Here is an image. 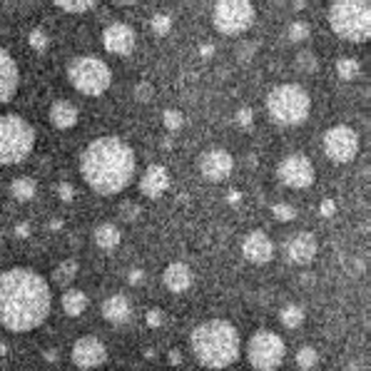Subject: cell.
I'll return each mask as SVG.
<instances>
[{
  "instance_id": "cell-33",
  "label": "cell",
  "mask_w": 371,
  "mask_h": 371,
  "mask_svg": "<svg viewBox=\"0 0 371 371\" xmlns=\"http://www.w3.org/2000/svg\"><path fill=\"white\" fill-rule=\"evenodd\" d=\"M162 125H165V130H170V132L182 130V125H184L182 112H180V110H165V115H162Z\"/></svg>"
},
{
  "instance_id": "cell-29",
  "label": "cell",
  "mask_w": 371,
  "mask_h": 371,
  "mask_svg": "<svg viewBox=\"0 0 371 371\" xmlns=\"http://www.w3.org/2000/svg\"><path fill=\"white\" fill-rule=\"evenodd\" d=\"M337 75L342 80H354L356 75H359V60H354V57H342L337 63Z\"/></svg>"
},
{
  "instance_id": "cell-15",
  "label": "cell",
  "mask_w": 371,
  "mask_h": 371,
  "mask_svg": "<svg viewBox=\"0 0 371 371\" xmlns=\"http://www.w3.org/2000/svg\"><path fill=\"white\" fill-rule=\"evenodd\" d=\"M103 45L112 55H130L135 50V30L127 23H112L105 28L103 33Z\"/></svg>"
},
{
  "instance_id": "cell-31",
  "label": "cell",
  "mask_w": 371,
  "mask_h": 371,
  "mask_svg": "<svg viewBox=\"0 0 371 371\" xmlns=\"http://www.w3.org/2000/svg\"><path fill=\"white\" fill-rule=\"evenodd\" d=\"M55 8H60V10H65V13H75V15H80V13L92 10L95 3H92V0H75V3H70V0H57Z\"/></svg>"
},
{
  "instance_id": "cell-49",
  "label": "cell",
  "mask_w": 371,
  "mask_h": 371,
  "mask_svg": "<svg viewBox=\"0 0 371 371\" xmlns=\"http://www.w3.org/2000/svg\"><path fill=\"white\" fill-rule=\"evenodd\" d=\"M6 354H8V344L0 339V356H6Z\"/></svg>"
},
{
  "instance_id": "cell-48",
  "label": "cell",
  "mask_w": 371,
  "mask_h": 371,
  "mask_svg": "<svg viewBox=\"0 0 371 371\" xmlns=\"http://www.w3.org/2000/svg\"><path fill=\"white\" fill-rule=\"evenodd\" d=\"M45 359L48 361H57V351H55V349H45Z\"/></svg>"
},
{
  "instance_id": "cell-24",
  "label": "cell",
  "mask_w": 371,
  "mask_h": 371,
  "mask_svg": "<svg viewBox=\"0 0 371 371\" xmlns=\"http://www.w3.org/2000/svg\"><path fill=\"white\" fill-rule=\"evenodd\" d=\"M35 192H38V184H35V180H30V177H17V180H13L10 194L15 197L17 202H30V200L35 197Z\"/></svg>"
},
{
  "instance_id": "cell-9",
  "label": "cell",
  "mask_w": 371,
  "mask_h": 371,
  "mask_svg": "<svg viewBox=\"0 0 371 371\" xmlns=\"http://www.w3.org/2000/svg\"><path fill=\"white\" fill-rule=\"evenodd\" d=\"M257 10L247 0H222L212 8V25L222 35H240L254 25Z\"/></svg>"
},
{
  "instance_id": "cell-22",
  "label": "cell",
  "mask_w": 371,
  "mask_h": 371,
  "mask_svg": "<svg viewBox=\"0 0 371 371\" xmlns=\"http://www.w3.org/2000/svg\"><path fill=\"white\" fill-rule=\"evenodd\" d=\"M92 237H95V245L100 247V249H115V247L120 245V240H122L120 229L115 227L112 222L97 224L95 232H92Z\"/></svg>"
},
{
  "instance_id": "cell-21",
  "label": "cell",
  "mask_w": 371,
  "mask_h": 371,
  "mask_svg": "<svg viewBox=\"0 0 371 371\" xmlns=\"http://www.w3.org/2000/svg\"><path fill=\"white\" fill-rule=\"evenodd\" d=\"M50 122L57 130H70L78 122V108L70 100H55L50 105Z\"/></svg>"
},
{
  "instance_id": "cell-20",
  "label": "cell",
  "mask_w": 371,
  "mask_h": 371,
  "mask_svg": "<svg viewBox=\"0 0 371 371\" xmlns=\"http://www.w3.org/2000/svg\"><path fill=\"white\" fill-rule=\"evenodd\" d=\"M132 314L130 299L125 294H112L103 302V317L110 321V324H125Z\"/></svg>"
},
{
  "instance_id": "cell-42",
  "label": "cell",
  "mask_w": 371,
  "mask_h": 371,
  "mask_svg": "<svg viewBox=\"0 0 371 371\" xmlns=\"http://www.w3.org/2000/svg\"><path fill=\"white\" fill-rule=\"evenodd\" d=\"M319 212H321V217H334V212H337V205H334V200H324V202H321Z\"/></svg>"
},
{
  "instance_id": "cell-11",
  "label": "cell",
  "mask_w": 371,
  "mask_h": 371,
  "mask_svg": "<svg viewBox=\"0 0 371 371\" xmlns=\"http://www.w3.org/2000/svg\"><path fill=\"white\" fill-rule=\"evenodd\" d=\"M277 175L291 189H307L314 184V165L302 152L286 154L284 160L279 162V167H277Z\"/></svg>"
},
{
  "instance_id": "cell-16",
  "label": "cell",
  "mask_w": 371,
  "mask_h": 371,
  "mask_svg": "<svg viewBox=\"0 0 371 371\" xmlns=\"http://www.w3.org/2000/svg\"><path fill=\"white\" fill-rule=\"evenodd\" d=\"M242 254L254 264H267L275 257V242L269 240V234L262 229H254L242 242Z\"/></svg>"
},
{
  "instance_id": "cell-47",
  "label": "cell",
  "mask_w": 371,
  "mask_h": 371,
  "mask_svg": "<svg viewBox=\"0 0 371 371\" xmlns=\"http://www.w3.org/2000/svg\"><path fill=\"white\" fill-rule=\"evenodd\" d=\"M15 234H17V237H23V240H25V237H28V234H30V227H28V224H17V227H15Z\"/></svg>"
},
{
  "instance_id": "cell-13",
  "label": "cell",
  "mask_w": 371,
  "mask_h": 371,
  "mask_svg": "<svg viewBox=\"0 0 371 371\" xmlns=\"http://www.w3.org/2000/svg\"><path fill=\"white\" fill-rule=\"evenodd\" d=\"M200 172L210 182H222L234 172V157L222 147H210L200 157Z\"/></svg>"
},
{
  "instance_id": "cell-26",
  "label": "cell",
  "mask_w": 371,
  "mask_h": 371,
  "mask_svg": "<svg viewBox=\"0 0 371 371\" xmlns=\"http://www.w3.org/2000/svg\"><path fill=\"white\" fill-rule=\"evenodd\" d=\"M78 269H80L78 267V262H75V259H68V262H63L60 267L55 269V272H52V279H55V284L68 286L70 282L78 277Z\"/></svg>"
},
{
  "instance_id": "cell-19",
  "label": "cell",
  "mask_w": 371,
  "mask_h": 371,
  "mask_svg": "<svg viewBox=\"0 0 371 371\" xmlns=\"http://www.w3.org/2000/svg\"><path fill=\"white\" fill-rule=\"evenodd\" d=\"M162 282H165V286L170 291L182 294V291H187L189 286H192L194 275L184 262H172V264H167L165 275H162Z\"/></svg>"
},
{
  "instance_id": "cell-17",
  "label": "cell",
  "mask_w": 371,
  "mask_h": 371,
  "mask_svg": "<svg viewBox=\"0 0 371 371\" xmlns=\"http://www.w3.org/2000/svg\"><path fill=\"white\" fill-rule=\"evenodd\" d=\"M20 85V73H17L15 60L10 57V52L0 48V105L10 103Z\"/></svg>"
},
{
  "instance_id": "cell-51",
  "label": "cell",
  "mask_w": 371,
  "mask_h": 371,
  "mask_svg": "<svg viewBox=\"0 0 371 371\" xmlns=\"http://www.w3.org/2000/svg\"><path fill=\"white\" fill-rule=\"evenodd\" d=\"M349 371H359V366H356V364H349Z\"/></svg>"
},
{
  "instance_id": "cell-36",
  "label": "cell",
  "mask_w": 371,
  "mask_h": 371,
  "mask_svg": "<svg viewBox=\"0 0 371 371\" xmlns=\"http://www.w3.org/2000/svg\"><path fill=\"white\" fill-rule=\"evenodd\" d=\"M309 38V25L302 23V20H297V23L289 25V41L299 43V41H307Z\"/></svg>"
},
{
  "instance_id": "cell-25",
  "label": "cell",
  "mask_w": 371,
  "mask_h": 371,
  "mask_svg": "<svg viewBox=\"0 0 371 371\" xmlns=\"http://www.w3.org/2000/svg\"><path fill=\"white\" fill-rule=\"evenodd\" d=\"M279 321L286 326V329H299V326L304 324L302 307H297V304H286V307L279 312Z\"/></svg>"
},
{
  "instance_id": "cell-43",
  "label": "cell",
  "mask_w": 371,
  "mask_h": 371,
  "mask_svg": "<svg viewBox=\"0 0 371 371\" xmlns=\"http://www.w3.org/2000/svg\"><path fill=\"white\" fill-rule=\"evenodd\" d=\"M127 279H130V284H143V282H145V272H143V269H132Z\"/></svg>"
},
{
  "instance_id": "cell-45",
  "label": "cell",
  "mask_w": 371,
  "mask_h": 371,
  "mask_svg": "<svg viewBox=\"0 0 371 371\" xmlns=\"http://www.w3.org/2000/svg\"><path fill=\"white\" fill-rule=\"evenodd\" d=\"M240 200H242V194L237 192V189H232V192L227 194V202H229V205H240Z\"/></svg>"
},
{
  "instance_id": "cell-30",
  "label": "cell",
  "mask_w": 371,
  "mask_h": 371,
  "mask_svg": "<svg viewBox=\"0 0 371 371\" xmlns=\"http://www.w3.org/2000/svg\"><path fill=\"white\" fill-rule=\"evenodd\" d=\"M150 28H152L154 35L165 38V35L172 30V15L170 13H154L152 20H150Z\"/></svg>"
},
{
  "instance_id": "cell-46",
  "label": "cell",
  "mask_w": 371,
  "mask_h": 371,
  "mask_svg": "<svg viewBox=\"0 0 371 371\" xmlns=\"http://www.w3.org/2000/svg\"><path fill=\"white\" fill-rule=\"evenodd\" d=\"M200 55H202V57H212V55H214V45H210V43H205V45L200 48Z\"/></svg>"
},
{
  "instance_id": "cell-40",
  "label": "cell",
  "mask_w": 371,
  "mask_h": 371,
  "mask_svg": "<svg viewBox=\"0 0 371 371\" xmlns=\"http://www.w3.org/2000/svg\"><path fill=\"white\" fill-rule=\"evenodd\" d=\"M234 120H237V125L249 127L252 122H254V112H252L249 108H240L237 112H234Z\"/></svg>"
},
{
  "instance_id": "cell-44",
  "label": "cell",
  "mask_w": 371,
  "mask_h": 371,
  "mask_svg": "<svg viewBox=\"0 0 371 371\" xmlns=\"http://www.w3.org/2000/svg\"><path fill=\"white\" fill-rule=\"evenodd\" d=\"M167 361H170L172 366H180V364H182V354H180L177 349H172L170 356H167Z\"/></svg>"
},
{
  "instance_id": "cell-1",
  "label": "cell",
  "mask_w": 371,
  "mask_h": 371,
  "mask_svg": "<svg viewBox=\"0 0 371 371\" xmlns=\"http://www.w3.org/2000/svg\"><path fill=\"white\" fill-rule=\"evenodd\" d=\"M50 284L35 269L0 272V324L8 331H33L50 314Z\"/></svg>"
},
{
  "instance_id": "cell-27",
  "label": "cell",
  "mask_w": 371,
  "mask_h": 371,
  "mask_svg": "<svg viewBox=\"0 0 371 371\" xmlns=\"http://www.w3.org/2000/svg\"><path fill=\"white\" fill-rule=\"evenodd\" d=\"M294 65H297V70L299 73H304V75H312V73H317L319 70V60H317V55L312 50H302L297 57H294Z\"/></svg>"
},
{
  "instance_id": "cell-37",
  "label": "cell",
  "mask_w": 371,
  "mask_h": 371,
  "mask_svg": "<svg viewBox=\"0 0 371 371\" xmlns=\"http://www.w3.org/2000/svg\"><path fill=\"white\" fill-rule=\"evenodd\" d=\"M132 92H135V100H138V103H150L154 95V87L150 85V82H138Z\"/></svg>"
},
{
  "instance_id": "cell-10",
  "label": "cell",
  "mask_w": 371,
  "mask_h": 371,
  "mask_svg": "<svg viewBox=\"0 0 371 371\" xmlns=\"http://www.w3.org/2000/svg\"><path fill=\"white\" fill-rule=\"evenodd\" d=\"M324 152L329 160L339 162V165H347L356 157L359 152V135H356L354 127L349 125H334L324 132Z\"/></svg>"
},
{
  "instance_id": "cell-34",
  "label": "cell",
  "mask_w": 371,
  "mask_h": 371,
  "mask_svg": "<svg viewBox=\"0 0 371 371\" xmlns=\"http://www.w3.org/2000/svg\"><path fill=\"white\" fill-rule=\"evenodd\" d=\"M257 43L254 41H240L237 43V48H234V52H237V60H242V63H247V60H252V57L257 55Z\"/></svg>"
},
{
  "instance_id": "cell-4",
  "label": "cell",
  "mask_w": 371,
  "mask_h": 371,
  "mask_svg": "<svg viewBox=\"0 0 371 371\" xmlns=\"http://www.w3.org/2000/svg\"><path fill=\"white\" fill-rule=\"evenodd\" d=\"M329 25L342 41L366 43L371 38V6L366 0H337L329 6Z\"/></svg>"
},
{
  "instance_id": "cell-50",
  "label": "cell",
  "mask_w": 371,
  "mask_h": 371,
  "mask_svg": "<svg viewBox=\"0 0 371 371\" xmlns=\"http://www.w3.org/2000/svg\"><path fill=\"white\" fill-rule=\"evenodd\" d=\"M60 227H63V222H60V219H52V222H50V229H60Z\"/></svg>"
},
{
  "instance_id": "cell-6",
  "label": "cell",
  "mask_w": 371,
  "mask_h": 371,
  "mask_svg": "<svg viewBox=\"0 0 371 371\" xmlns=\"http://www.w3.org/2000/svg\"><path fill=\"white\" fill-rule=\"evenodd\" d=\"M35 147V127L20 115H0V165L23 162Z\"/></svg>"
},
{
  "instance_id": "cell-23",
  "label": "cell",
  "mask_w": 371,
  "mask_h": 371,
  "mask_svg": "<svg viewBox=\"0 0 371 371\" xmlns=\"http://www.w3.org/2000/svg\"><path fill=\"white\" fill-rule=\"evenodd\" d=\"M60 304H63V312L68 317H80L87 309V294L82 289H65Z\"/></svg>"
},
{
  "instance_id": "cell-3",
  "label": "cell",
  "mask_w": 371,
  "mask_h": 371,
  "mask_svg": "<svg viewBox=\"0 0 371 371\" xmlns=\"http://www.w3.org/2000/svg\"><path fill=\"white\" fill-rule=\"evenodd\" d=\"M194 359L205 369H227L242 354L240 331L227 319H207L200 326H194L189 337Z\"/></svg>"
},
{
  "instance_id": "cell-7",
  "label": "cell",
  "mask_w": 371,
  "mask_h": 371,
  "mask_svg": "<svg viewBox=\"0 0 371 371\" xmlns=\"http://www.w3.org/2000/svg\"><path fill=\"white\" fill-rule=\"evenodd\" d=\"M68 80L82 95H103L112 82V73H110L108 63L100 57L80 55L73 57L68 63Z\"/></svg>"
},
{
  "instance_id": "cell-14",
  "label": "cell",
  "mask_w": 371,
  "mask_h": 371,
  "mask_svg": "<svg viewBox=\"0 0 371 371\" xmlns=\"http://www.w3.org/2000/svg\"><path fill=\"white\" fill-rule=\"evenodd\" d=\"M319 252V245H317V237L312 232H294L291 237H286L284 242V254L289 262L294 264H309L317 257Z\"/></svg>"
},
{
  "instance_id": "cell-12",
  "label": "cell",
  "mask_w": 371,
  "mask_h": 371,
  "mask_svg": "<svg viewBox=\"0 0 371 371\" xmlns=\"http://www.w3.org/2000/svg\"><path fill=\"white\" fill-rule=\"evenodd\" d=\"M73 364L82 371H90L103 366L108 361V349L97 337H80L73 344Z\"/></svg>"
},
{
  "instance_id": "cell-5",
  "label": "cell",
  "mask_w": 371,
  "mask_h": 371,
  "mask_svg": "<svg viewBox=\"0 0 371 371\" xmlns=\"http://www.w3.org/2000/svg\"><path fill=\"white\" fill-rule=\"evenodd\" d=\"M312 110V97L302 85L282 82L267 95V112L269 117L282 127L302 125Z\"/></svg>"
},
{
  "instance_id": "cell-32",
  "label": "cell",
  "mask_w": 371,
  "mask_h": 371,
  "mask_svg": "<svg viewBox=\"0 0 371 371\" xmlns=\"http://www.w3.org/2000/svg\"><path fill=\"white\" fill-rule=\"evenodd\" d=\"M28 43H30V48H33L35 52H45V50H48V45H50V38H48L45 30L35 28V30H30Z\"/></svg>"
},
{
  "instance_id": "cell-8",
  "label": "cell",
  "mask_w": 371,
  "mask_h": 371,
  "mask_svg": "<svg viewBox=\"0 0 371 371\" xmlns=\"http://www.w3.org/2000/svg\"><path fill=\"white\" fill-rule=\"evenodd\" d=\"M245 351L249 364L254 366V371H277L282 366V361H284L286 347L279 334L269 329H259L249 337Z\"/></svg>"
},
{
  "instance_id": "cell-39",
  "label": "cell",
  "mask_w": 371,
  "mask_h": 371,
  "mask_svg": "<svg viewBox=\"0 0 371 371\" xmlns=\"http://www.w3.org/2000/svg\"><path fill=\"white\" fill-rule=\"evenodd\" d=\"M145 321H147V326H152V329H160V326L165 324V314H162V309H150L147 317H145Z\"/></svg>"
},
{
  "instance_id": "cell-35",
  "label": "cell",
  "mask_w": 371,
  "mask_h": 371,
  "mask_svg": "<svg viewBox=\"0 0 371 371\" xmlns=\"http://www.w3.org/2000/svg\"><path fill=\"white\" fill-rule=\"evenodd\" d=\"M272 217H275L277 222H291V219L297 217V210L291 205H286V202H279V205L272 207Z\"/></svg>"
},
{
  "instance_id": "cell-41",
  "label": "cell",
  "mask_w": 371,
  "mask_h": 371,
  "mask_svg": "<svg viewBox=\"0 0 371 371\" xmlns=\"http://www.w3.org/2000/svg\"><path fill=\"white\" fill-rule=\"evenodd\" d=\"M55 192H57V197H60L63 202H73L75 200V189H73V184H70V182H60Z\"/></svg>"
},
{
  "instance_id": "cell-28",
  "label": "cell",
  "mask_w": 371,
  "mask_h": 371,
  "mask_svg": "<svg viewBox=\"0 0 371 371\" xmlns=\"http://www.w3.org/2000/svg\"><path fill=\"white\" fill-rule=\"evenodd\" d=\"M319 364V354H317L314 347H302L297 351V366L302 371H312L314 366Z\"/></svg>"
},
{
  "instance_id": "cell-38",
  "label": "cell",
  "mask_w": 371,
  "mask_h": 371,
  "mask_svg": "<svg viewBox=\"0 0 371 371\" xmlns=\"http://www.w3.org/2000/svg\"><path fill=\"white\" fill-rule=\"evenodd\" d=\"M120 217L125 219V222H135V219L140 217V205H135V202H122Z\"/></svg>"
},
{
  "instance_id": "cell-18",
  "label": "cell",
  "mask_w": 371,
  "mask_h": 371,
  "mask_svg": "<svg viewBox=\"0 0 371 371\" xmlns=\"http://www.w3.org/2000/svg\"><path fill=\"white\" fill-rule=\"evenodd\" d=\"M170 187V172L162 165H150L140 177V192L145 197H162Z\"/></svg>"
},
{
  "instance_id": "cell-2",
  "label": "cell",
  "mask_w": 371,
  "mask_h": 371,
  "mask_svg": "<svg viewBox=\"0 0 371 371\" xmlns=\"http://www.w3.org/2000/svg\"><path fill=\"white\" fill-rule=\"evenodd\" d=\"M135 152L120 138H97L85 147L80 157V175L92 192L110 197L117 194L135 180Z\"/></svg>"
}]
</instances>
